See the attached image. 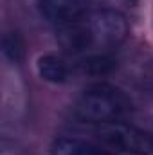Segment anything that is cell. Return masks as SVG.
I'll use <instances>...</instances> for the list:
<instances>
[{
    "label": "cell",
    "instance_id": "1",
    "mask_svg": "<svg viewBox=\"0 0 153 155\" xmlns=\"http://www.w3.org/2000/svg\"><path fill=\"white\" fill-rule=\"evenodd\" d=\"M128 36V22L115 9L86 11L58 27V43L70 56H97L117 49Z\"/></svg>",
    "mask_w": 153,
    "mask_h": 155
},
{
    "label": "cell",
    "instance_id": "2",
    "mask_svg": "<svg viewBox=\"0 0 153 155\" xmlns=\"http://www.w3.org/2000/svg\"><path fill=\"white\" fill-rule=\"evenodd\" d=\"M132 110L128 96L108 83H97L88 87L74 105V114L81 123L101 124L121 121Z\"/></svg>",
    "mask_w": 153,
    "mask_h": 155
},
{
    "label": "cell",
    "instance_id": "3",
    "mask_svg": "<svg viewBox=\"0 0 153 155\" xmlns=\"http://www.w3.org/2000/svg\"><path fill=\"white\" fill-rule=\"evenodd\" d=\"M92 134L96 141L117 153L148 155L153 152V135L122 121L94 124Z\"/></svg>",
    "mask_w": 153,
    "mask_h": 155
},
{
    "label": "cell",
    "instance_id": "4",
    "mask_svg": "<svg viewBox=\"0 0 153 155\" xmlns=\"http://www.w3.org/2000/svg\"><path fill=\"white\" fill-rule=\"evenodd\" d=\"M88 5L90 0H38L41 16L58 27L85 15Z\"/></svg>",
    "mask_w": 153,
    "mask_h": 155
},
{
    "label": "cell",
    "instance_id": "5",
    "mask_svg": "<svg viewBox=\"0 0 153 155\" xmlns=\"http://www.w3.org/2000/svg\"><path fill=\"white\" fill-rule=\"evenodd\" d=\"M36 67L40 78L47 83H67L81 74L77 60H67L58 54H43Z\"/></svg>",
    "mask_w": 153,
    "mask_h": 155
},
{
    "label": "cell",
    "instance_id": "6",
    "mask_svg": "<svg viewBox=\"0 0 153 155\" xmlns=\"http://www.w3.org/2000/svg\"><path fill=\"white\" fill-rule=\"evenodd\" d=\"M52 155H115L114 152L94 146L76 137H60L52 144Z\"/></svg>",
    "mask_w": 153,
    "mask_h": 155
},
{
    "label": "cell",
    "instance_id": "7",
    "mask_svg": "<svg viewBox=\"0 0 153 155\" xmlns=\"http://www.w3.org/2000/svg\"><path fill=\"white\" fill-rule=\"evenodd\" d=\"M22 52H24V43H22V40L16 33H9V35L4 36V54L11 61L18 63L20 58H22Z\"/></svg>",
    "mask_w": 153,
    "mask_h": 155
},
{
    "label": "cell",
    "instance_id": "8",
    "mask_svg": "<svg viewBox=\"0 0 153 155\" xmlns=\"http://www.w3.org/2000/svg\"><path fill=\"white\" fill-rule=\"evenodd\" d=\"M132 2H137V0H132Z\"/></svg>",
    "mask_w": 153,
    "mask_h": 155
}]
</instances>
